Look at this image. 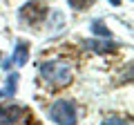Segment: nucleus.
I'll return each instance as SVG.
<instances>
[{
    "label": "nucleus",
    "instance_id": "1",
    "mask_svg": "<svg viewBox=\"0 0 134 125\" xmlns=\"http://www.w3.org/2000/svg\"><path fill=\"white\" fill-rule=\"evenodd\" d=\"M40 76L49 83L52 87H65L72 83V65L67 60H49V62H40Z\"/></svg>",
    "mask_w": 134,
    "mask_h": 125
},
{
    "label": "nucleus",
    "instance_id": "2",
    "mask_svg": "<svg viewBox=\"0 0 134 125\" xmlns=\"http://www.w3.org/2000/svg\"><path fill=\"white\" fill-rule=\"evenodd\" d=\"M54 123H63V125H72L76 123V107L72 101H56L49 110Z\"/></svg>",
    "mask_w": 134,
    "mask_h": 125
},
{
    "label": "nucleus",
    "instance_id": "3",
    "mask_svg": "<svg viewBox=\"0 0 134 125\" xmlns=\"http://www.w3.org/2000/svg\"><path fill=\"white\" fill-rule=\"evenodd\" d=\"M18 16H20V20L27 22V25H38V22H43V18L47 16V7H45L40 0H31V2H27V5L20 7Z\"/></svg>",
    "mask_w": 134,
    "mask_h": 125
},
{
    "label": "nucleus",
    "instance_id": "4",
    "mask_svg": "<svg viewBox=\"0 0 134 125\" xmlns=\"http://www.w3.org/2000/svg\"><path fill=\"white\" fill-rule=\"evenodd\" d=\"M25 118H31L25 107H18V105L0 107V123H23Z\"/></svg>",
    "mask_w": 134,
    "mask_h": 125
},
{
    "label": "nucleus",
    "instance_id": "5",
    "mask_svg": "<svg viewBox=\"0 0 134 125\" xmlns=\"http://www.w3.org/2000/svg\"><path fill=\"white\" fill-rule=\"evenodd\" d=\"M29 60V45L25 43V40H20L18 45H16V52H14V62L16 65H25V62Z\"/></svg>",
    "mask_w": 134,
    "mask_h": 125
},
{
    "label": "nucleus",
    "instance_id": "6",
    "mask_svg": "<svg viewBox=\"0 0 134 125\" xmlns=\"http://www.w3.org/2000/svg\"><path fill=\"white\" fill-rule=\"evenodd\" d=\"M5 83L7 85H5V89H0V98H7V96L16 94V89H18V74H9Z\"/></svg>",
    "mask_w": 134,
    "mask_h": 125
},
{
    "label": "nucleus",
    "instance_id": "7",
    "mask_svg": "<svg viewBox=\"0 0 134 125\" xmlns=\"http://www.w3.org/2000/svg\"><path fill=\"white\" fill-rule=\"evenodd\" d=\"M87 47L94 49V52H98V54H105V52H110V49H116L119 45H114V43H96V40H92V43H87Z\"/></svg>",
    "mask_w": 134,
    "mask_h": 125
},
{
    "label": "nucleus",
    "instance_id": "8",
    "mask_svg": "<svg viewBox=\"0 0 134 125\" xmlns=\"http://www.w3.org/2000/svg\"><path fill=\"white\" fill-rule=\"evenodd\" d=\"M69 5H72V9H76V11H83V9H87L90 5H94V0H67Z\"/></svg>",
    "mask_w": 134,
    "mask_h": 125
},
{
    "label": "nucleus",
    "instance_id": "9",
    "mask_svg": "<svg viewBox=\"0 0 134 125\" xmlns=\"http://www.w3.org/2000/svg\"><path fill=\"white\" fill-rule=\"evenodd\" d=\"M92 29H94V34H98V36H105V38H110V31H107V29L103 27V22H100V20H96V22L92 25Z\"/></svg>",
    "mask_w": 134,
    "mask_h": 125
},
{
    "label": "nucleus",
    "instance_id": "10",
    "mask_svg": "<svg viewBox=\"0 0 134 125\" xmlns=\"http://www.w3.org/2000/svg\"><path fill=\"white\" fill-rule=\"evenodd\" d=\"M110 5H114V7H119V5H121V0H110Z\"/></svg>",
    "mask_w": 134,
    "mask_h": 125
},
{
    "label": "nucleus",
    "instance_id": "11",
    "mask_svg": "<svg viewBox=\"0 0 134 125\" xmlns=\"http://www.w3.org/2000/svg\"><path fill=\"white\" fill-rule=\"evenodd\" d=\"M0 58H2V54H0Z\"/></svg>",
    "mask_w": 134,
    "mask_h": 125
}]
</instances>
